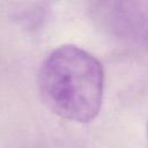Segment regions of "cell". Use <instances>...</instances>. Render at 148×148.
Masks as SVG:
<instances>
[{
    "label": "cell",
    "mask_w": 148,
    "mask_h": 148,
    "mask_svg": "<svg viewBox=\"0 0 148 148\" xmlns=\"http://www.w3.org/2000/svg\"><path fill=\"white\" fill-rule=\"evenodd\" d=\"M104 68L87 50L65 44L53 49L37 73L39 96L58 117L80 124L92 121L104 97Z\"/></svg>",
    "instance_id": "cell-1"
}]
</instances>
